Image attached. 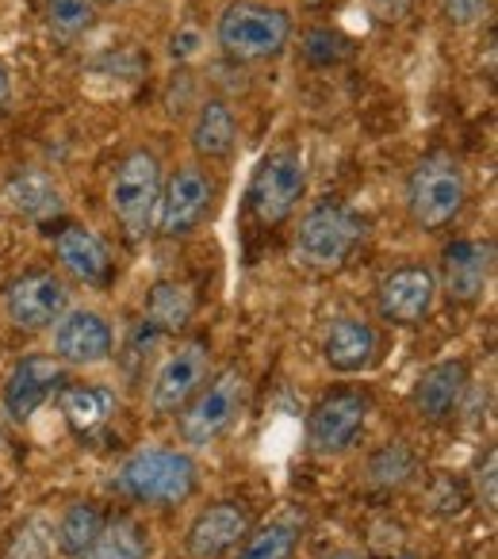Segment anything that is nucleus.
<instances>
[{
  "label": "nucleus",
  "instance_id": "aec40b11",
  "mask_svg": "<svg viewBox=\"0 0 498 559\" xmlns=\"http://www.w3.org/2000/svg\"><path fill=\"white\" fill-rule=\"evenodd\" d=\"M376 353H380V334H376L372 322L342 314V319H334L322 330V360H327L334 372H342V376L368 372Z\"/></svg>",
  "mask_w": 498,
  "mask_h": 559
},
{
  "label": "nucleus",
  "instance_id": "c85d7f7f",
  "mask_svg": "<svg viewBox=\"0 0 498 559\" xmlns=\"http://www.w3.org/2000/svg\"><path fill=\"white\" fill-rule=\"evenodd\" d=\"M43 16H47V27L58 39L78 43L93 32L100 12H96L93 0H47V4H43Z\"/></svg>",
  "mask_w": 498,
  "mask_h": 559
},
{
  "label": "nucleus",
  "instance_id": "c756f323",
  "mask_svg": "<svg viewBox=\"0 0 498 559\" xmlns=\"http://www.w3.org/2000/svg\"><path fill=\"white\" fill-rule=\"evenodd\" d=\"M0 559H55V525L47 518L20 521Z\"/></svg>",
  "mask_w": 498,
  "mask_h": 559
},
{
  "label": "nucleus",
  "instance_id": "a878e982",
  "mask_svg": "<svg viewBox=\"0 0 498 559\" xmlns=\"http://www.w3.org/2000/svg\"><path fill=\"white\" fill-rule=\"evenodd\" d=\"M154 556V540H150L146 525L134 518H108L93 548L81 559H150Z\"/></svg>",
  "mask_w": 498,
  "mask_h": 559
},
{
  "label": "nucleus",
  "instance_id": "5701e85b",
  "mask_svg": "<svg viewBox=\"0 0 498 559\" xmlns=\"http://www.w3.org/2000/svg\"><path fill=\"white\" fill-rule=\"evenodd\" d=\"M304 528H307V510L284 506V510H276L273 518L253 525L241 536L234 559H292L299 540H304Z\"/></svg>",
  "mask_w": 498,
  "mask_h": 559
},
{
  "label": "nucleus",
  "instance_id": "393cba45",
  "mask_svg": "<svg viewBox=\"0 0 498 559\" xmlns=\"http://www.w3.org/2000/svg\"><path fill=\"white\" fill-rule=\"evenodd\" d=\"M104 521H108L104 506L88 502V498H78V502H70L62 513H58V521H55V548L62 551L66 559H81L88 548H93L96 536H100Z\"/></svg>",
  "mask_w": 498,
  "mask_h": 559
},
{
  "label": "nucleus",
  "instance_id": "cd10ccee",
  "mask_svg": "<svg viewBox=\"0 0 498 559\" xmlns=\"http://www.w3.org/2000/svg\"><path fill=\"white\" fill-rule=\"evenodd\" d=\"M418 452L411 449L406 441H388L368 456L365 464V483L376 490H399L418 475Z\"/></svg>",
  "mask_w": 498,
  "mask_h": 559
},
{
  "label": "nucleus",
  "instance_id": "ea45409f",
  "mask_svg": "<svg viewBox=\"0 0 498 559\" xmlns=\"http://www.w3.org/2000/svg\"><path fill=\"white\" fill-rule=\"evenodd\" d=\"M399 559H418V556H414V551H403V556H399Z\"/></svg>",
  "mask_w": 498,
  "mask_h": 559
},
{
  "label": "nucleus",
  "instance_id": "c9c22d12",
  "mask_svg": "<svg viewBox=\"0 0 498 559\" xmlns=\"http://www.w3.org/2000/svg\"><path fill=\"white\" fill-rule=\"evenodd\" d=\"M12 111V73L9 66L0 62V116H9Z\"/></svg>",
  "mask_w": 498,
  "mask_h": 559
},
{
  "label": "nucleus",
  "instance_id": "58836bf2",
  "mask_svg": "<svg viewBox=\"0 0 498 559\" xmlns=\"http://www.w3.org/2000/svg\"><path fill=\"white\" fill-rule=\"evenodd\" d=\"M327 559H365L360 551H353V548H345V551H334V556H327Z\"/></svg>",
  "mask_w": 498,
  "mask_h": 559
},
{
  "label": "nucleus",
  "instance_id": "7ed1b4c3",
  "mask_svg": "<svg viewBox=\"0 0 498 559\" xmlns=\"http://www.w3.org/2000/svg\"><path fill=\"white\" fill-rule=\"evenodd\" d=\"M116 495L127 502L146 506V510H169L195 495L200 487V467H195L192 452L185 449H165V444H142L131 456L119 460L116 475H111Z\"/></svg>",
  "mask_w": 498,
  "mask_h": 559
},
{
  "label": "nucleus",
  "instance_id": "20e7f679",
  "mask_svg": "<svg viewBox=\"0 0 498 559\" xmlns=\"http://www.w3.org/2000/svg\"><path fill=\"white\" fill-rule=\"evenodd\" d=\"M467 173L456 154L449 150H429L411 165L403 185L406 218L418 226L422 234H441L464 215L467 207Z\"/></svg>",
  "mask_w": 498,
  "mask_h": 559
},
{
  "label": "nucleus",
  "instance_id": "1a4fd4ad",
  "mask_svg": "<svg viewBox=\"0 0 498 559\" xmlns=\"http://www.w3.org/2000/svg\"><path fill=\"white\" fill-rule=\"evenodd\" d=\"M218 203V177L211 165L185 162L165 177L157 203V238H188L211 218Z\"/></svg>",
  "mask_w": 498,
  "mask_h": 559
},
{
  "label": "nucleus",
  "instance_id": "423d86ee",
  "mask_svg": "<svg viewBox=\"0 0 498 559\" xmlns=\"http://www.w3.org/2000/svg\"><path fill=\"white\" fill-rule=\"evenodd\" d=\"M307 185H311V173H307L304 146H296V142L273 146L253 165V173H249V185H246L249 218L258 226H265V230L284 226L296 215L299 203H304Z\"/></svg>",
  "mask_w": 498,
  "mask_h": 559
},
{
  "label": "nucleus",
  "instance_id": "f3484780",
  "mask_svg": "<svg viewBox=\"0 0 498 559\" xmlns=\"http://www.w3.org/2000/svg\"><path fill=\"white\" fill-rule=\"evenodd\" d=\"M253 528V510L241 498H215L192 518L185 536V551L192 559H223L241 544V536Z\"/></svg>",
  "mask_w": 498,
  "mask_h": 559
},
{
  "label": "nucleus",
  "instance_id": "e433bc0d",
  "mask_svg": "<svg viewBox=\"0 0 498 559\" xmlns=\"http://www.w3.org/2000/svg\"><path fill=\"white\" fill-rule=\"evenodd\" d=\"M342 0H299V9L304 12H330V9H337Z\"/></svg>",
  "mask_w": 498,
  "mask_h": 559
},
{
  "label": "nucleus",
  "instance_id": "f704fd0d",
  "mask_svg": "<svg viewBox=\"0 0 498 559\" xmlns=\"http://www.w3.org/2000/svg\"><path fill=\"white\" fill-rule=\"evenodd\" d=\"M200 47H203V35L195 32V27H180V32H173V39H169V55L177 58V62L192 58Z\"/></svg>",
  "mask_w": 498,
  "mask_h": 559
},
{
  "label": "nucleus",
  "instance_id": "4be33fe9",
  "mask_svg": "<svg viewBox=\"0 0 498 559\" xmlns=\"http://www.w3.org/2000/svg\"><path fill=\"white\" fill-rule=\"evenodd\" d=\"M195 319V292L185 280H154L142 304V326L157 337H185Z\"/></svg>",
  "mask_w": 498,
  "mask_h": 559
},
{
  "label": "nucleus",
  "instance_id": "473e14b6",
  "mask_svg": "<svg viewBox=\"0 0 498 559\" xmlns=\"http://www.w3.org/2000/svg\"><path fill=\"white\" fill-rule=\"evenodd\" d=\"M441 12L456 32H472L490 12V0H441Z\"/></svg>",
  "mask_w": 498,
  "mask_h": 559
},
{
  "label": "nucleus",
  "instance_id": "2f4dec72",
  "mask_svg": "<svg viewBox=\"0 0 498 559\" xmlns=\"http://www.w3.org/2000/svg\"><path fill=\"white\" fill-rule=\"evenodd\" d=\"M467 490H472L475 502H479L483 510L495 518V513H498V449H495V444H487V449L475 456Z\"/></svg>",
  "mask_w": 498,
  "mask_h": 559
},
{
  "label": "nucleus",
  "instance_id": "39448f33",
  "mask_svg": "<svg viewBox=\"0 0 498 559\" xmlns=\"http://www.w3.org/2000/svg\"><path fill=\"white\" fill-rule=\"evenodd\" d=\"M162 154L154 146H131L116 162L108 185V207L127 241H146L157 230V203H162Z\"/></svg>",
  "mask_w": 498,
  "mask_h": 559
},
{
  "label": "nucleus",
  "instance_id": "ddd939ff",
  "mask_svg": "<svg viewBox=\"0 0 498 559\" xmlns=\"http://www.w3.org/2000/svg\"><path fill=\"white\" fill-rule=\"evenodd\" d=\"M495 280V241L490 238H452L437 269V292L456 307H475Z\"/></svg>",
  "mask_w": 498,
  "mask_h": 559
},
{
  "label": "nucleus",
  "instance_id": "9d476101",
  "mask_svg": "<svg viewBox=\"0 0 498 559\" xmlns=\"http://www.w3.org/2000/svg\"><path fill=\"white\" fill-rule=\"evenodd\" d=\"M4 319L24 334H43L70 311V288L55 269H24L0 292Z\"/></svg>",
  "mask_w": 498,
  "mask_h": 559
},
{
  "label": "nucleus",
  "instance_id": "72a5a7b5",
  "mask_svg": "<svg viewBox=\"0 0 498 559\" xmlns=\"http://www.w3.org/2000/svg\"><path fill=\"white\" fill-rule=\"evenodd\" d=\"M411 9H414V0H368V16L380 27H391V24H399V20H406Z\"/></svg>",
  "mask_w": 498,
  "mask_h": 559
},
{
  "label": "nucleus",
  "instance_id": "f257e3e1",
  "mask_svg": "<svg viewBox=\"0 0 498 559\" xmlns=\"http://www.w3.org/2000/svg\"><path fill=\"white\" fill-rule=\"evenodd\" d=\"M368 238V218L349 200L322 195L299 215L292 234V261L311 276L342 272Z\"/></svg>",
  "mask_w": 498,
  "mask_h": 559
},
{
  "label": "nucleus",
  "instance_id": "4c0bfd02",
  "mask_svg": "<svg viewBox=\"0 0 498 559\" xmlns=\"http://www.w3.org/2000/svg\"><path fill=\"white\" fill-rule=\"evenodd\" d=\"M93 4H96V12H104V9H123L131 0H93Z\"/></svg>",
  "mask_w": 498,
  "mask_h": 559
},
{
  "label": "nucleus",
  "instance_id": "f8f14e48",
  "mask_svg": "<svg viewBox=\"0 0 498 559\" xmlns=\"http://www.w3.org/2000/svg\"><path fill=\"white\" fill-rule=\"evenodd\" d=\"M437 304V272L422 261L395 264L376 284V314L391 326H418Z\"/></svg>",
  "mask_w": 498,
  "mask_h": 559
},
{
  "label": "nucleus",
  "instance_id": "bb28decb",
  "mask_svg": "<svg viewBox=\"0 0 498 559\" xmlns=\"http://www.w3.org/2000/svg\"><path fill=\"white\" fill-rule=\"evenodd\" d=\"M299 47V58L311 70H337V66L353 62L357 58V39L345 35L342 27L330 24H315L307 32H299V39H292Z\"/></svg>",
  "mask_w": 498,
  "mask_h": 559
},
{
  "label": "nucleus",
  "instance_id": "a211bd4d",
  "mask_svg": "<svg viewBox=\"0 0 498 559\" xmlns=\"http://www.w3.org/2000/svg\"><path fill=\"white\" fill-rule=\"evenodd\" d=\"M467 383H472V365L464 357H444L429 365L411 388V411L422 421H449L464 406Z\"/></svg>",
  "mask_w": 498,
  "mask_h": 559
},
{
  "label": "nucleus",
  "instance_id": "412c9836",
  "mask_svg": "<svg viewBox=\"0 0 498 559\" xmlns=\"http://www.w3.org/2000/svg\"><path fill=\"white\" fill-rule=\"evenodd\" d=\"M4 195H9L12 211L32 223H58L66 218V192L47 169L39 165H27V169H16L4 185Z\"/></svg>",
  "mask_w": 498,
  "mask_h": 559
},
{
  "label": "nucleus",
  "instance_id": "4468645a",
  "mask_svg": "<svg viewBox=\"0 0 498 559\" xmlns=\"http://www.w3.org/2000/svg\"><path fill=\"white\" fill-rule=\"evenodd\" d=\"M66 388V365L55 353H27L12 365L9 380H4V414L16 426H27L58 391Z\"/></svg>",
  "mask_w": 498,
  "mask_h": 559
},
{
  "label": "nucleus",
  "instance_id": "7c9ffc66",
  "mask_svg": "<svg viewBox=\"0 0 498 559\" xmlns=\"http://www.w3.org/2000/svg\"><path fill=\"white\" fill-rule=\"evenodd\" d=\"M467 502H472V490H467L464 479H456V475H434L429 479L426 510L434 518H456V513H464Z\"/></svg>",
  "mask_w": 498,
  "mask_h": 559
},
{
  "label": "nucleus",
  "instance_id": "0eeeda50",
  "mask_svg": "<svg viewBox=\"0 0 498 559\" xmlns=\"http://www.w3.org/2000/svg\"><path fill=\"white\" fill-rule=\"evenodd\" d=\"M249 399V376L241 365H226L218 372H211L200 383L192 399L180 406L177 414V433L188 449H208L218 437H226L234 429V421L241 418Z\"/></svg>",
  "mask_w": 498,
  "mask_h": 559
},
{
  "label": "nucleus",
  "instance_id": "dca6fc26",
  "mask_svg": "<svg viewBox=\"0 0 498 559\" xmlns=\"http://www.w3.org/2000/svg\"><path fill=\"white\" fill-rule=\"evenodd\" d=\"M55 334V357L66 368H93L116 357V326L93 307H70L62 319L50 326Z\"/></svg>",
  "mask_w": 498,
  "mask_h": 559
},
{
  "label": "nucleus",
  "instance_id": "6e6552de",
  "mask_svg": "<svg viewBox=\"0 0 498 559\" xmlns=\"http://www.w3.org/2000/svg\"><path fill=\"white\" fill-rule=\"evenodd\" d=\"M372 414V391L360 383H334L315 399L311 414H307V449L315 456H342L360 441Z\"/></svg>",
  "mask_w": 498,
  "mask_h": 559
},
{
  "label": "nucleus",
  "instance_id": "b1692460",
  "mask_svg": "<svg viewBox=\"0 0 498 559\" xmlns=\"http://www.w3.org/2000/svg\"><path fill=\"white\" fill-rule=\"evenodd\" d=\"M58 411H62L66 426L78 437H93L116 418L119 395L104 383H66L58 391Z\"/></svg>",
  "mask_w": 498,
  "mask_h": 559
},
{
  "label": "nucleus",
  "instance_id": "f03ea898",
  "mask_svg": "<svg viewBox=\"0 0 498 559\" xmlns=\"http://www.w3.org/2000/svg\"><path fill=\"white\" fill-rule=\"evenodd\" d=\"M296 16L273 0H230L215 20V47L234 66H269L288 55Z\"/></svg>",
  "mask_w": 498,
  "mask_h": 559
},
{
  "label": "nucleus",
  "instance_id": "6ab92c4d",
  "mask_svg": "<svg viewBox=\"0 0 498 559\" xmlns=\"http://www.w3.org/2000/svg\"><path fill=\"white\" fill-rule=\"evenodd\" d=\"M241 142V127H238V111L230 108V100L223 96H203L195 104V116L188 123V146L200 157L203 165H223L238 154Z\"/></svg>",
  "mask_w": 498,
  "mask_h": 559
},
{
  "label": "nucleus",
  "instance_id": "9b49d317",
  "mask_svg": "<svg viewBox=\"0 0 498 559\" xmlns=\"http://www.w3.org/2000/svg\"><path fill=\"white\" fill-rule=\"evenodd\" d=\"M211 376V337L192 334L185 342H177L162 357V365L154 368L150 380V411L157 418H177L180 406L200 391V383Z\"/></svg>",
  "mask_w": 498,
  "mask_h": 559
},
{
  "label": "nucleus",
  "instance_id": "2eb2a0df",
  "mask_svg": "<svg viewBox=\"0 0 498 559\" xmlns=\"http://www.w3.org/2000/svg\"><path fill=\"white\" fill-rule=\"evenodd\" d=\"M50 246H55L62 272L81 280L85 288L104 292L116 284V257L93 226L78 223V218H58V226L50 230Z\"/></svg>",
  "mask_w": 498,
  "mask_h": 559
}]
</instances>
